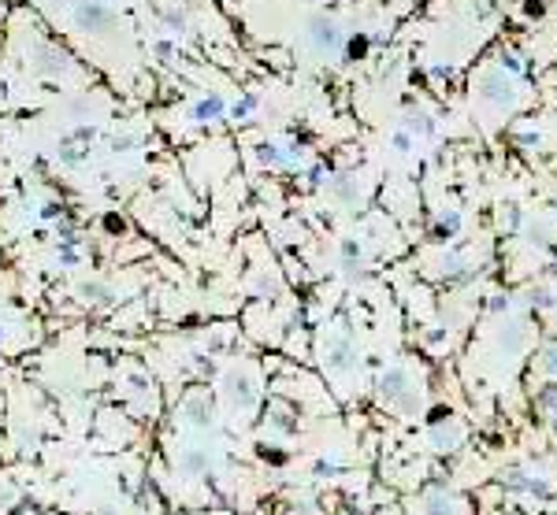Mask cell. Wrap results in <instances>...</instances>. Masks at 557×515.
Masks as SVG:
<instances>
[{"label": "cell", "mask_w": 557, "mask_h": 515, "mask_svg": "<svg viewBox=\"0 0 557 515\" xmlns=\"http://www.w3.org/2000/svg\"><path fill=\"white\" fill-rule=\"evenodd\" d=\"M424 515H457V496L450 493H431L424 501Z\"/></svg>", "instance_id": "cell-10"}, {"label": "cell", "mask_w": 557, "mask_h": 515, "mask_svg": "<svg viewBox=\"0 0 557 515\" xmlns=\"http://www.w3.org/2000/svg\"><path fill=\"white\" fill-rule=\"evenodd\" d=\"M260 160L264 163H286V156L279 152V145H260Z\"/></svg>", "instance_id": "cell-14"}, {"label": "cell", "mask_w": 557, "mask_h": 515, "mask_svg": "<svg viewBox=\"0 0 557 515\" xmlns=\"http://www.w3.org/2000/svg\"><path fill=\"white\" fill-rule=\"evenodd\" d=\"M71 141H93V126H75V130H71Z\"/></svg>", "instance_id": "cell-18"}, {"label": "cell", "mask_w": 557, "mask_h": 515, "mask_svg": "<svg viewBox=\"0 0 557 515\" xmlns=\"http://www.w3.org/2000/svg\"><path fill=\"white\" fill-rule=\"evenodd\" d=\"M186 422H194V427H208V422H212V404H208V397H190L186 400Z\"/></svg>", "instance_id": "cell-9"}, {"label": "cell", "mask_w": 557, "mask_h": 515, "mask_svg": "<svg viewBox=\"0 0 557 515\" xmlns=\"http://www.w3.org/2000/svg\"><path fill=\"white\" fill-rule=\"evenodd\" d=\"M227 397H231V404H238L242 411H249L253 404H257V385H253L249 379L231 374V379H227Z\"/></svg>", "instance_id": "cell-6"}, {"label": "cell", "mask_w": 557, "mask_h": 515, "mask_svg": "<svg viewBox=\"0 0 557 515\" xmlns=\"http://www.w3.org/2000/svg\"><path fill=\"white\" fill-rule=\"evenodd\" d=\"M227 112V104H223V97H208V100H197L194 108H190V119H194V123H212V119H219Z\"/></svg>", "instance_id": "cell-7"}, {"label": "cell", "mask_w": 557, "mask_h": 515, "mask_svg": "<svg viewBox=\"0 0 557 515\" xmlns=\"http://www.w3.org/2000/svg\"><path fill=\"white\" fill-rule=\"evenodd\" d=\"M409 130H431V123H427V115H409Z\"/></svg>", "instance_id": "cell-17"}, {"label": "cell", "mask_w": 557, "mask_h": 515, "mask_svg": "<svg viewBox=\"0 0 557 515\" xmlns=\"http://www.w3.org/2000/svg\"><path fill=\"white\" fill-rule=\"evenodd\" d=\"M30 67L38 71V75L45 78H60V75H67L71 71V60H67V52L56 49V45H34L30 49Z\"/></svg>", "instance_id": "cell-2"}, {"label": "cell", "mask_w": 557, "mask_h": 515, "mask_svg": "<svg viewBox=\"0 0 557 515\" xmlns=\"http://www.w3.org/2000/svg\"><path fill=\"white\" fill-rule=\"evenodd\" d=\"M253 108H257V97H245L242 104H234V112H231V115H234V119H245V115L253 112Z\"/></svg>", "instance_id": "cell-16"}, {"label": "cell", "mask_w": 557, "mask_h": 515, "mask_svg": "<svg viewBox=\"0 0 557 515\" xmlns=\"http://www.w3.org/2000/svg\"><path fill=\"white\" fill-rule=\"evenodd\" d=\"M364 52H368V38H364V34L350 38V45H345V56H350V60H361Z\"/></svg>", "instance_id": "cell-13"}, {"label": "cell", "mask_w": 557, "mask_h": 515, "mask_svg": "<svg viewBox=\"0 0 557 515\" xmlns=\"http://www.w3.org/2000/svg\"><path fill=\"white\" fill-rule=\"evenodd\" d=\"M308 26H312L308 38H312V45L319 52H331V49H339V45H342V30L334 26V19H323V15H319V19H312Z\"/></svg>", "instance_id": "cell-4"}, {"label": "cell", "mask_w": 557, "mask_h": 515, "mask_svg": "<svg viewBox=\"0 0 557 515\" xmlns=\"http://www.w3.org/2000/svg\"><path fill=\"white\" fill-rule=\"evenodd\" d=\"M182 467H186L190 475H197L201 467H205V456H201V453H186V456H182Z\"/></svg>", "instance_id": "cell-15"}, {"label": "cell", "mask_w": 557, "mask_h": 515, "mask_svg": "<svg viewBox=\"0 0 557 515\" xmlns=\"http://www.w3.org/2000/svg\"><path fill=\"white\" fill-rule=\"evenodd\" d=\"M323 360L331 363V367H350V363H353V348H350V342H342V337H339V342H334V348H331V356H323Z\"/></svg>", "instance_id": "cell-11"}, {"label": "cell", "mask_w": 557, "mask_h": 515, "mask_svg": "<svg viewBox=\"0 0 557 515\" xmlns=\"http://www.w3.org/2000/svg\"><path fill=\"white\" fill-rule=\"evenodd\" d=\"M71 15H75V26L86 34H104V30H112V23H115L112 8H108L104 0H78Z\"/></svg>", "instance_id": "cell-1"}, {"label": "cell", "mask_w": 557, "mask_h": 515, "mask_svg": "<svg viewBox=\"0 0 557 515\" xmlns=\"http://www.w3.org/2000/svg\"><path fill=\"white\" fill-rule=\"evenodd\" d=\"M78 293H82V300H86V304H97V308L115 304V293L108 289V286H100V282H86V286H78Z\"/></svg>", "instance_id": "cell-8"}, {"label": "cell", "mask_w": 557, "mask_h": 515, "mask_svg": "<svg viewBox=\"0 0 557 515\" xmlns=\"http://www.w3.org/2000/svg\"><path fill=\"white\" fill-rule=\"evenodd\" d=\"M379 393H383V400H387V404L405 408V397L413 393V374H409L405 367H390V371H383Z\"/></svg>", "instance_id": "cell-3"}, {"label": "cell", "mask_w": 557, "mask_h": 515, "mask_svg": "<svg viewBox=\"0 0 557 515\" xmlns=\"http://www.w3.org/2000/svg\"><path fill=\"white\" fill-rule=\"evenodd\" d=\"M394 145H398L401 152H405V149H409V134H398V137H394Z\"/></svg>", "instance_id": "cell-20"}, {"label": "cell", "mask_w": 557, "mask_h": 515, "mask_svg": "<svg viewBox=\"0 0 557 515\" xmlns=\"http://www.w3.org/2000/svg\"><path fill=\"white\" fill-rule=\"evenodd\" d=\"M461 438H464V427L457 419H446V422H435L431 427V445L438 453H453L461 445Z\"/></svg>", "instance_id": "cell-5"}, {"label": "cell", "mask_w": 557, "mask_h": 515, "mask_svg": "<svg viewBox=\"0 0 557 515\" xmlns=\"http://www.w3.org/2000/svg\"><path fill=\"white\" fill-rule=\"evenodd\" d=\"M543 367L550 374H557V348H546V356H543Z\"/></svg>", "instance_id": "cell-19"}, {"label": "cell", "mask_w": 557, "mask_h": 515, "mask_svg": "<svg viewBox=\"0 0 557 515\" xmlns=\"http://www.w3.org/2000/svg\"><path fill=\"white\" fill-rule=\"evenodd\" d=\"M160 23H163V30H168V34H182V30H186V15H182L179 8H163Z\"/></svg>", "instance_id": "cell-12"}]
</instances>
